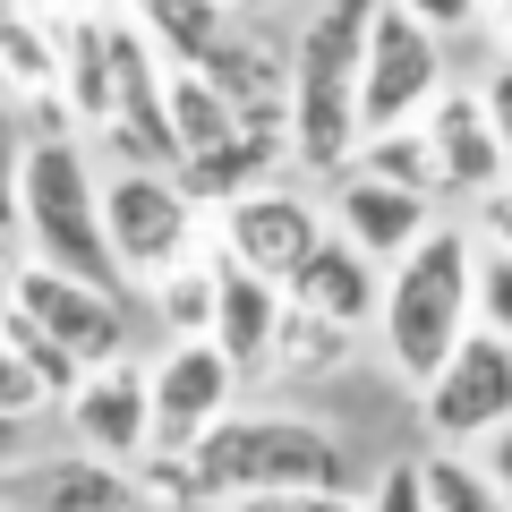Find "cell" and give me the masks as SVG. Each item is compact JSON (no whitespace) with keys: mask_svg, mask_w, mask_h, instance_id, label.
I'll list each match as a JSON object with an SVG mask.
<instances>
[{"mask_svg":"<svg viewBox=\"0 0 512 512\" xmlns=\"http://www.w3.org/2000/svg\"><path fill=\"white\" fill-rule=\"evenodd\" d=\"M393 9H410L419 26H436L444 43H453V35H470V26H487V0H393Z\"/></svg>","mask_w":512,"mask_h":512,"instance_id":"cell-33","label":"cell"},{"mask_svg":"<svg viewBox=\"0 0 512 512\" xmlns=\"http://www.w3.org/2000/svg\"><path fill=\"white\" fill-rule=\"evenodd\" d=\"M478 461H487V478H495V487H504V504H512V419L495 427L487 444H478Z\"/></svg>","mask_w":512,"mask_h":512,"instance_id":"cell-36","label":"cell"},{"mask_svg":"<svg viewBox=\"0 0 512 512\" xmlns=\"http://www.w3.org/2000/svg\"><path fill=\"white\" fill-rule=\"evenodd\" d=\"M470 325H478V239L461 222H427L419 248H402L384 265L376 342L402 384H427Z\"/></svg>","mask_w":512,"mask_h":512,"instance_id":"cell-2","label":"cell"},{"mask_svg":"<svg viewBox=\"0 0 512 512\" xmlns=\"http://www.w3.org/2000/svg\"><path fill=\"white\" fill-rule=\"evenodd\" d=\"M128 18L163 43V60H205L222 35H231V0H128Z\"/></svg>","mask_w":512,"mask_h":512,"instance_id":"cell-24","label":"cell"},{"mask_svg":"<svg viewBox=\"0 0 512 512\" xmlns=\"http://www.w3.org/2000/svg\"><path fill=\"white\" fill-rule=\"evenodd\" d=\"M0 333H9V350H18V359L35 367V384H43V393H52V402H69V384L86 376V367H77L69 350H60L52 333L35 325V316H18V308H0Z\"/></svg>","mask_w":512,"mask_h":512,"instance_id":"cell-27","label":"cell"},{"mask_svg":"<svg viewBox=\"0 0 512 512\" xmlns=\"http://www.w3.org/2000/svg\"><path fill=\"white\" fill-rule=\"evenodd\" d=\"M419 419H427L436 444H461V453L487 444L495 427L512 419V333H495V325L461 333L453 359L419 384Z\"/></svg>","mask_w":512,"mask_h":512,"instance_id":"cell-7","label":"cell"},{"mask_svg":"<svg viewBox=\"0 0 512 512\" xmlns=\"http://www.w3.org/2000/svg\"><path fill=\"white\" fill-rule=\"evenodd\" d=\"M274 333H282V282L248 274L222 256V282H214V342L239 376H265L274 367Z\"/></svg>","mask_w":512,"mask_h":512,"instance_id":"cell-16","label":"cell"},{"mask_svg":"<svg viewBox=\"0 0 512 512\" xmlns=\"http://www.w3.org/2000/svg\"><path fill=\"white\" fill-rule=\"evenodd\" d=\"M18 239H26V256H43V265H60V274H86V282L128 291L120 265H111V239H103V171H94V154H86L77 128L26 137Z\"/></svg>","mask_w":512,"mask_h":512,"instance_id":"cell-4","label":"cell"},{"mask_svg":"<svg viewBox=\"0 0 512 512\" xmlns=\"http://www.w3.org/2000/svg\"><path fill=\"white\" fill-rule=\"evenodd\" d=\"M197 231H205V205L188 197L180 171H154V163L103 171V239H111L120 282H137V291H146L163 265L197 256Z\"/></svg>","mask_w":512,"mask_h":512,"instance_id":"cell-5","label":"cell"},{"mask_svg":"<svg viewBox=\"0 0 512 512\" xmlns=\"http://www.w3.org/2000/svg\"><path fill=\"white\" fill-rule=\"evenodd\" d=\"M214 214H222L214 222V248L231 256V265H248V274H265V282H291L299 256L333 231L325 197L299 188V180H256V188H239L231 205H214Z\"/></svg>","mask_w":512,"mask_h":512,"instance_id":"cell-8","label":"cell"},{"mask_svg":"<svg viewBox=\"0 0 512 512\" xmlns=\"http://www.w3.org/2000/svg\"><path fill=\"white\" fill-rule=\"evenodd\" d=\"M205 77H214L222 94H231V111L239 120H265V128H291V60L274 52V43H256V35H222L214 52L197 60Z\"/></svg>","mask_w":512,"mask_h":512,"instance_id":"cell-19","label":"cell"},{"mask_svg":"<svg viewBox=\"0 0 512 512\" xmlns=\"http://www.w3.org/2000/svg\"><path fill=\"white\" fill-rule=\"evenodd\" d=\"M231 9H248V18H256V9H274V0H231Z\"/></svg>","mask_w":512,"mask_h":512,"instance_id":"cell-39","label":"cell"},{"mask_svg":"<svg viewBox=\"0 0 512 512\" xmlns=\"http://www.w3.org/2000/svg\"><path fill=\"white\" fill-rule=\"evenodd\" d=\"M436 94H444V35L419 26L410 9H393V0H376L367 52H359V137L402 128V120H427Z\"/></svg>","mask_w":512,"mask_h":512,"instance_id":"cell-6","label":"cell"},{"mask_svg":"<svg viewBox=\"0 0 512 512\" xmlns=\"http://www.w3.org/2000/svg\"><path fill=\"white\" fill-rule=\"evenodd\" d=\"M427 146H436V197H487L495 180H512V154L495 146L478 86H444L427 103Z\"/></svg>","mask_w":512,"mask_h":512,"instance_id":"cell-14","label":"cell"},{"mask_svg":"<svg viewBox=\"0 0 512 512\" xmlns=\"http://www.w3.org/2000/svg\"><path fill=\"white\" fill-rule=\"evenodd\" d=\"M0 86L18 94V103L60 94V26H43L26 0H18V9L0 0Z\"/></svg>","mask_w":512,"mask_h":512,"instance_id":"cell-21","label":"cell"},{"mask_svg":"<svg viewBox=\"0 0 512 512\" xmlns=\"http://www.w3.org/2000/svg\"><path fill=\"white\" fill-rule=\"evenodd\" d=\"M60 419H69V444H86V453L128 461V470H137V461L154 453V393H146V367H137V359L86 367V376L69 384Z\"/></svg>","mask_w":512,"mask_h":512,"instance_id":"cell-12","label":"cell"},{"mask_svg":"<svg viewBox=\"0 0 512 512\" xmlns=\"http://www.w3.org/2000/svg\"><path fill=\"white\" fill-rule=\"evenodd\" d=\"M111 18L120 9H86L77 0L69 18H60V103H69V120L86 128V137H103L111 120Z\"/></svg>","mask_w":512,"mask_h":512,"instance_id":"cell-18","label":"cell"},{"mask_svg":"<svg viewBox=\"0 0 512 512\" xmlns=\"http://www.w3.org/2000/svg\"><path fill=\"white\" fill-rule=\"evenodd\" d=\"M367 512H427V470L419 461H384L376 487H367Z\"/></svg>","mask_w":512,"mask_h":512,"instance_id":"cell-31","label":"cell"},{"mask_svg":"<svg viewBox=\"0 0 512 512\" xmlns=\"http://www.w3.org/2000/svg\"><path fill=\"white\" fill-rule=\"evenodd\" d=\"M478 103H487V120H495V146L512 154V52L495 60L487 77H478Z\"/></svg>","mask_w":512,"mask_h":512,"instance_id":"cell-34","label":"cell"},{"mask_svg":"<svg viewBox=\"0 0 512 512\" xmlns=\"http://www.w3.org/2000/svg\"><path fill=\"white\" fill-rule=\"evenodd\" d=\"M163 111H171V137H180V163L205 154V146H222V137L239 128L231 94H222L197 60H163Z\"/></svg>","mask_w":512,"mask_h":512,"instance_id":"cell-20","label":"cell"},{"mask_svg":"<svg viewBox=\"0 0 512 512\" xmlns=\"http://www.w3.org/2000/svg\"><path fill=\"white\" fill-rule=\"evenodd\" d=\"M359 171H376V180L393 188H419V197H436V146H427V120H402V128H376V137H359V154H350Z\"/></svg>","mask_w":512,"mask_h":512,"instance_id":"cell-26","label":"cell"},{"mask_svg":"<svg viewBox=\"0 0 512 512\" xmlns=\"http://www.w3.org/2000/svg\"><path fill=\"white\" fill-rule=\"evenodd\" d=\"M376 0H316L291 35V163L333 180L359 154V52Z\"/></svg>","mask_w":512,"mask_h":512,"instance_id":"cell-3","label":"cell"},{"mask_svg":"<svg viewBox=\"0 0 512 512\" xmlns=\"http://www.w3.org/2000/svg\"><path fill=\"white\" fill-rule=\"evenodd\" d=\"M180 461L197 512H222L239 495H274V487H350V444L299 410H231Z\"/></svg>","mask_w":512,"mask_h":512,"instance_id":"cell-1","label":"cell"},{"mask_svg":"<svg viewBox=\"0 0 512 512\" xmlns=\"http://www.w3.org/2000/svg\"><path fill=\"white\" fill-rule=\"evenodd\" d=\"M325 214H333V231L342 239H359L376 265H393L402 248H419L427 239V222H436V197H419V188H393V180H376V171H333L325 180Z\"/></svg>","mask_w":512,"mask_h":512,"instance_id":"cell-13","label":"cell"},{"mask_svg":"<svg viewBox=\"0 0 512 512\" xmlns=\"http://www.w3.org/2000/svg\"><path fill=\"white\" fill-rule=\"evenodd\" d=\"M26 103L0 86V239H18V171H26Z\"/></svg>","mask_w":512,"mask_h":512,"instance_id":"cell-28","label":"cell"},{"mask_svg":"<svg viewBox=\"0 0 512 512\" xmlns=\"http://www.w3.org/2000/svg\"><path fill=\"white\" fill-rule=\"evenodd\" d=\"M487 9H495V26H504V35H512V0H487Z\"/></svg>","mask_w":512,"mask_h":512,"instance_id":"cell-38","label":"cell"},{"mask_svg":"<svg viewBox=\"0 0 512 512\" xmlns=\"http://www.w3.org/2000/svg\"><path fill=\"white\" fill-rule=\"evenodd\" d=\"M9 308L35 316L77 367L128 359V299L111 291V282H86V274L43 265V256H18V274H9Z\"/></svg>","mask_w":512,"mask_h":512,"instance_id":"cell-9","label":"cell"},{"mask_svg":"<svg viewBox=\"0 0 512 512\" xmlns=\"http://www.w3.org/2000/svg\"><path fill=\"white\" fill-rule=\"evenodd\" d=\"M0 512H154L128 461H103L86 444L69 453H26L0 478Z\"/></svg>","mask_w":512,"mask_h":512,"instance_id":"cell-11","label":"cell"},{"mask_svg":"<svg viewBox=\"0 0 512 512\" xmlns=\"http://www.w3.org/2000/svg\"><path fill=\"white\" fill-rule=\"evenodd\" d=\"M239 384H248V376L222 359L214 333H180V342L146 367V393H154V453H188L214 419H231V410H239Z\"/></svg>","mask_w":512,"mask_h":512,"instance_id":"cell-10","label":"cell"},{"mask_svg":"<svg viewBox=\"0 0 512 512\" xmlns=\"http://www.w3.org/2000/svg\"><path fill=\"white\" fill-rule=\"evenodd\" d=\"M26 461V419H0V478Z\"/></svg>","mask_w":512,"mask_h":512,"instance_id":"cell-37","label":"cell"},{"mask_svg":"<svg viewBox=\"0 0 512 512\" xmlns=\"http://www.w3.org/2000/svg\"><path fill=\"white\" fill-rule=\"evenodd\" d=\"M214 282H222V248H197L180 256V265H163V274L146 282L154 299V325L180 342V333H214Z\"/></svg>","mask_w":512,"mask_h":512,"instance_id":"cell-22","label":"cell"},{"mask_svg":"<svg viewBox=\"0 0 512 512\" xmlns=\"http://www.w3.org/2000/svg\"><path fill=\"white\" fill-rule=\"evenodd\" d=\"M350 342H359L350 325H333V316L299 308V299L282 291V333H274V367H265V376H291V384H308V376H333V367L350 359Z\"/></svg>","mask_w":512,"mask_h":512,"instance_id":"cell-23","label":"cell"},{"mask_svg":"<svg viewBox=\"0 0 512 512\" xmlns=\"http://www.w3.org/2000/svg\"><path fill=\"white\" fill-rule=\"evenodd\" d=\"M282 291L299 299V308H316V316H333V325H376V308H384V265L359 248V239H342V231H325L308 256H299V274L282 282Z\"/></svg>","mask_w":512,"mask_h":512,"instance_id":"cell-15","label":"cell"},{"mask_svg":"<svg viewBox=\"0 0 512 512\" xmlns=\"http://www.w3.org/2000/svg\"><path fill=\"white\" fill-rule=\"evenodd\" d=\"M222 512H367V495H350V487H274V495H239Z\"/></svg>","mask_w":512,"mask_h":512,"instance_id":"cell-29","label":"cell"},{"mask_svg":"<svg viewBox=\"0 0 512 512\" xmlns=\"http://www.w3.org/2000/svg\"><path fill=\"white\" fill-rule=\"evenodd\" d=\"M291 171V128H265V120H239L222 146H205V154H188L180 163V180H188V197L197 205H231L239 188H256V180H282Z\"/></svg>","mask_w":512,"mask_h":512,"instance_id":"cell-17","label":"cell"},{"mask_svg":"<svg viewBox=\"0 0 512 512\" xmlns=\"http://www.w3.org/2000/svg\"><path fill=\"white\" fill-rule=\"evenodd\" d=\"M470 205H478V231H487L495 248H512V180H495L487 197H470Z\"/></svg>","mask_w":512,"mask_h":512,"instance_id":"cell-35","label":"cell"},{"mask_svg":"<svg viewBox=\"0 0 512 512\" xmlns=\"http://www.w3.org/2000/svg\"><path fill=\"white\" fill-rule=\"evenodd\" d=\"M427 470V512H512L504 487L487 478V461L461 453V444H436V453H419Z\"/></svg>","mask_w":512,"mask_h":512,"instance_id":"cell-25","label":"cell"},{"mask_svg":"<svg viewBox=\"0 0 512 512\" xmlns=\"http://www.w3.org/2000/svg\"><path fill=\"white\" fill-rule=\"evenodd\" d=\"M478 325L512 333V248H478Z\"/></svg>","mask_w":512,"mask_h":512,"instance_id":"cell-30","label":"cell"},{"mask_svg":"<svg viewBox=\"0 0 512 512\" xmlns=\"http://www.w3.org/2000/svg\"><path fill=\"white\" fill-rule=\"evenodd\" d=\"M43 402H52V393L35 384V367H26L18 350H9V333H0V419H35Z\"/></svg>","mask_w":512,"mask_h":512,"instance_id":"cell-32","label":"cell"}]
</instances>
